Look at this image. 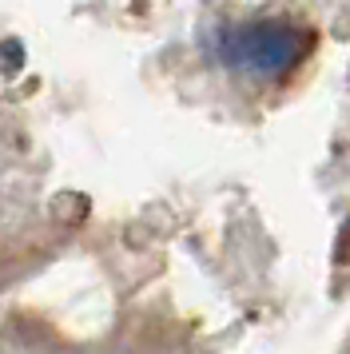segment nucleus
<instances>
[{
	"label": "nucleus",
	"mask_w": 350,
	"mask_h": 354,
	"mask_svg": "<svg viewBox=\"0 0 350 354\" xmlns=\"http://www.w3.org/2000/svg\"><path fill=\"white\" fill-rule=\"evenodd\" d=\"M306 48H311V36L286 20H259V24H247L223 40L227 64L255 72V76H279L295 60H302Z\"/></svg>",
	"instance_id": "obj_1"
}]
</instances>
